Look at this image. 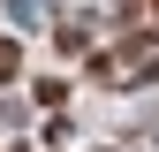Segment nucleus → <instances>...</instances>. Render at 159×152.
Instances as JSON below:
<instances>
[{
    "label": "nucleus",
    "mask_w": 159,
    "mask_h": 152,
    "mask_svg": "<svg viewBox=\"0 0 159 152\" xmlns=\"http://www.w3.org/2000/svg\"><path fill=\"white\" fill-rule=\"evenodd\" d=\"M0 76H15V46H8V38H0Z\"/></svg>",
    "instance_id": "obj_1"
}]
</instances>
